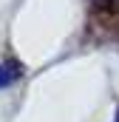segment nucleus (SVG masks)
<instances>
[{
  "instance_id": "1",
  "label": "nucleus",
  "mask_w": 119,
  "mask_h": 122,
  "mask_svg": "<svg viewBox=\"0 0 119 122\" xmlns=\"http://www.w3.org/2000/svg\"><path fill=\"white\" fill-rule=\"evenodd\" d=\"M17 77H20V65H17V62H3V65H0V88L11 85Z\"/></svg>"
},
{
  "instance_id": "2",
  "label": "nucleus",
  "mask_w": 119,
  "mask_h": 122,
  "mask_svg": "<svg viewBox=\"0 0 119 122\" xmlns=\"http://www.w3.org/2000/svg\"><path fill=\"white\" fill-rule=\"evenodd\" d=\"M91 3H96L99 9H119V0H91Z\"/></svg>"
},
{
  "instance_id": "3",
  "label": "nucleus",
  "mask_w": 119,
  "mask_h": 122,
  "mask_svg": "<svg viewBox=\"0 0 119 122\" xmlns=\"http://www.w3.org/2000/svg\"><path fill=\"white\" fill-rule=\"evenodd\" d=\"M114 122H119V114H116V119H114Z\"/></svg>"
}]
</instances>
